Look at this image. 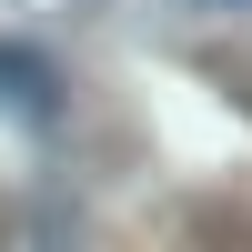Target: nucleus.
Segmentation results:
<instances>
[{"mask_svg":"<svg viewBox=\"0 0 252 252\" xmlns=\"http://www.w3.org/2000/svg\"><path fill=\"white\" fill-rule=\"evenodd\" d=\"M0 81H10V101H20L31 121H51V111H61V91H51V61H20V51H0Z\"/></svg>","mask_w":252,"mask_h":252,"instance_id":"1","label":"nucleus"}]
</instances>
